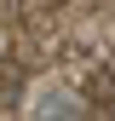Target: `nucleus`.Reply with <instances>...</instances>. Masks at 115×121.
Segmentation results:
<instances>
[{"label": "nucleus", "instance_id": "obj_1", "mask_svg": "<svg viewBox=\"0 0 115 121\" xmlns=\"http://www.w3.org/2000/svg\"><path fill=\"white\" fill-rule=\"evenodd\" d=\"M35 121H86V104H81V92H69V86H52V92L35 104Z\"/></svg>", "mask_w": 115, "mask_h": 121}]
</instances>
